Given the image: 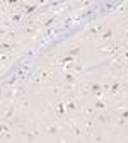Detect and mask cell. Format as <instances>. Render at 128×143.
<instances>
[{"mask_svg": "<svg viewBox=\"0 0 128 143\" xmlns=\"http://www.w3.org/2000/svg\"><path fill=\"white\" fill-rule=\"evenodd\" d=\"M123 56H125V58L128 60V51H125V55H123Z\"/></svg>", "mask_w": 128, "mask_h": 143, "instance_id": "obj_9", "label": "cell"}, {"mask_svg": "<svg viewBox=\"0 0 128 143\" xmlns=\"http://www.w3.org/2000/svg\"><path fill=\"white\" fill-rule=\"evenodd\" d=\"M120 87H121V84H120L118 80H116V82H113V84H111V94H116V92L120 90Z\"/></svg>", "mask_w": 128, "mask_h": 143, "instance_id": "obj_2", "label": "cell"}, {"mask_svg": "<svg viewBox=\"0 0 128 143\" xmlns=\"http://www.w3.org/2000/svg\"><path fill=\"white\" fill-rule=\"evenodd\" d=\"M120 116H121V118H125V119H128V109H126V111H123Z\"/></svg>", "mask_w": 128, "mask_h": 143, "instance_id": "obj_8", "label": "cell"}, {"mask_svg": "<svg viewBox=\"0 0 128 143\" xmlns=\"http://www.w3.org/2000/svg\"><path fill=\"white\" fill-rule=\"evenodd\" d=\"M74 133H75V136H80V128H79V124H74Z\"/></svg>", "mask_w": 128, "mask_h": 143, "instance_id": "obj_5", "label": "cell"}, {"mask_svg": "<svg viewBox=\"0 0 128 143\" xmlns=\"http://www.w3.org/2000/svg\"><path fill=\"white\" fill-rule=\"evenodd\" d=\"M113 29L111 27H106V29H102V32H101V39L102 41H106V39H109V38H113Z\"/></svg>", "mask_w": 128, "mask_h": 143, "instance_id": "obj_1", "label": "cell"}, {"mask_svg": "<svg viewBox=\"0 0 128 143\" xmlns=\"http://www.w3.org/2000/svg\"><path fill=\"white\" fill-rule=\"evenodd\" d=\"M80 49H82L80 46H75V48H72V49L68 51V55H70V56H74V58H75V56H77V55L80 53Z\"/></svg>", "mask_w": 128, "mask_h": 143, "instance_id": "obj_3", "label": "cell"}, {"mask_svg": "<svg viewBox=\"0 0 128 143\" xmlns=\"http://www.w3.org/2000/svg\"><path fill=\"white\" fill-rule=\"evenodd\" d=\"M98 113H99V111H98ZM98 118H99V121H101V123H106V121H108V119H106V116L102 114V113H99Z\"/></svg>", "mask_w": 128, "mask_h": 143, "instance_id": "obj_6", "label": "cell"}, {"mask_svg": "<svg viewBox=\"0 0 128 143\" xmlns=\"http://www.w3.org/2000/svg\"><path fill=\"white\" fill-rule=\"evenodd\" d=\"M12 20H14V22H19V20H20V15H19V14H14V15H12Z\"/></svg>", "mask_w": 128, "mask_h": 143, "instance_id": "obj_7", "label": "cell"}, {"mask_svg": "<svg viewBox=\"0 0 128 143\" xmlns=\"http://www.w3.org/2000/svg\"><path fill=\"white\" fill-rule=\"evenodd\" d=\"M94 109H96V111H102V109H104V102H102V101H96Z\"/></svg>", "mask_w": 128, "mask_h": 143, "instance_id": "obj_4", "label": "cell"}]
</instances>
